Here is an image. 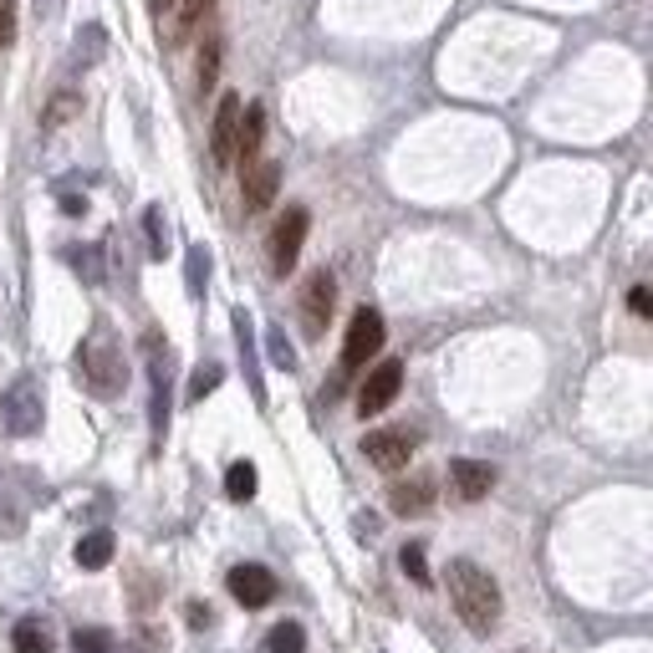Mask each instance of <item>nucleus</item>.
<instances>
[{
	"label": "nucleus",
	"mask_w": 653,
	"mask_h": 653,
	"mask_svg": "<svg viewBox=\"0 0 653 653\" xmlns=\"http://www.w3.org/2000/svg\"><path fill=\"white\" fill-rule=\"evenodd\" d=\"M449 597H455V612H460V623L476 633V639H485V633H495V623H501V587H495V577H490L485 566L476 562H449Z\"/></svg>",
	"instance_id": "nucleus-1"
},
{
	"label": "nucleus",
	"mask_w": 653,
	"mask_h": 653,
	"mask_svg": "<svg viewBox=\"0 0 653 653\" xmlns=\"http://www.w3.org/2000/svg\"><path fill=\"white\" fill-rule=\"evenodd\" d=\"M0 424H5L15 439H26V434L42 429V388H36V378H15L11 393H0Z\"/></svg>",
	"instance_id": "nucleus-2"
},
{
	"label": "nucleus",
	"mask_w": 653,
	"mask_h": 653,
	"mask_svg": "<svg viewBox=\"0 0 653 653\" xmlns=\"http://www.w3.org/2000/svg\"><path fill=\"white\" fill-rule=\"evenodd\" d=\"M383 337H388L383 317L373 312V307H357V312H353V326H347V342H342V368H347V373H353V368H368V357L383 353Z\"/></svg>",
	"instance_id": "nucleus-3"
},
{
	"label": "nucleus",
	"mask_w": 653,
	"mask_h": 653,
	"mask_svg": "<svg viewBox=\"0 0 653 653\" xmlns=\"http://www.w3.org/2000/svg\"><path fill=\"white\" fill-rule=\"evenodd\" d=\"M307 230H312V215L301 205H291L282 220H276V230H271V271H276V276H286V271L297 266L301 245H307Z\"/></svg>",
	"instance_id": "nucleus-4"
},
{
	"label": "nucleus",
	"mask_w": 653,
	"mask_h": 653,
	"mask_svg": "<svg viewBox=\"0 0 653 653\" xmlns=\"http://www.w3.org/2000/svg\"><path fill=\"white\" fill-rule=\"evenodd\" d=\"M399 388H403V363H399V357H383V363L363 378V388H357V414H363V419L383 414L388 403L399 399Z\"/></svg>",
	"instance_id": "nucleus-5"
},
{
	"label": "nucleus",
	"mask_w": 653,
	"mask_h": 653,
	"mask_svg": "<svg viewBox=\"0 0 653 653\" xmlns=\"http://www.w3.org/2000/svg\"><path fill=\"white\" fill-rule=\"evenodd\" d=\"M332 307H337V282H332V271H312L307 286H301V322L312 337H322L326 322H332Z\"/></svg>",
	"instance_id": "nucleus-6"
},
{
	"label": "nucleus",
	"mask_w": 653,
	"mask_h": 653,
	"mask_svg": "<svg viewBox=\"0 0 653 653\" xmlns=\"http://www.w3.org/2000/svg\"><path fill=\"white\" fill-rule=\"evenodd\" d=\"M414 449H419L414 429H373V434H363V455H368L378 470H403V465L414 460Z\"/></svg>",
	"instance_id": "nucleus-7"
},
{
	"label": "nucleus",
	"mask_w": 653,
	"mask_h": 653,
	"mask_svg": "<svg viewBox=\"0 0 653 653\" xmlns=\"http://www.w3.org/2000/svg\"><path fill=\"white\" fill-rule=\"evenodd\" d=\"M77 368H82V378H88L92 388H98V393H103V399H113V388H118V353H113V342L103 337V332H98V337L88 342V347H82V353H77Z\"/></svg>",
	"instance_id": "nucleus-8"
},
{
	"label": "nucleus",
	"mask_w": 653,
	"mask_h": 653,
	"mask_svg": "<svg viewBox=\"0 0 653 653\" xmlns=\"http://www.w3.org/2000/svg\"><path fill=\"white\" fill-rule=\"evenodd\" d=\"M230 597H236L240 608H266L271 597H276V577L261 562H240V566H230Z\"/></svg>",
	"instance_id": "nucleus-9"
},
{
	"label": "nucleus",
	"mask_w": 653,
	"mask_h": 653,
	"mask_svg": "<svg viewBox=\"0 0 653 653\" xmlns=\"http://www.w3.org/2000/svg\"><path fill=\"white\" fill-rule=\"evenodd\" d=\"M236 128H240V98L225 92L220 107H215V123H209V153H215V163L236 159Z\"/></svg>",
	"instance_id": "nucleus-10"
},
{
	"label": "nucleus",
	"mask_w": 653,
	"mask_h": 653,
	"mask_svg": "<svg viewBox=\"0 0 653 653\" xmlns=\"http://www.w3.org/2000/svg\"><path fill=\"white\" fill-rule=\"evenodd\" d=\"M449 485H455V495L460 501H485L490 495V485H495V470H490L485 460H455L449 465Z\"/></svg>",
	"instance_id": "nucleus-11"
},
{
	"label": "nucleus",
	"mask_w": 653,
	"mask_h": 653,
	"mask_svg": "<svg viewBox=\"0 0 653 653\" xmlns=\"http://www.w3.org/2000/svg\"><path fill=\"white\" fill-rule=\"evenodd\" d=\"M276 190H282V163H271V159L261 163V159H255L251 169H245V209H251V215L271 209Z\"/></svg>",
	"instance_id": "nucleus-12"
},
{
	"label": "nucleus",
	"mask_w": 653,
	"mask_h": 653,
	"mask_svg": "<svg viewBox=\"0 0 653 653\" xmlns=\"http://www.w3.org/2000/svg\"><path fill=\"white\" fill-rule=\"evenodd\" d=\"M434 505V480L429 476H414V480H399L388 490V511L393 516H424Z\"/></svg>",
	"instance_id": "nucleus-13"
},
{
	"label": "nucleus",
	"mask_w": 653,
	"mask_h": 653,
	"mask_svg": "<svg viewBox=\"0 0 653 653\" xmlns=\"http://www.w3.org/2000/svg\"><path fill=\"white\" fill-rule=\"evenodd\" d=\"M261 138H266V107L251 103V107H240V128H236V153L240 163L251 169L255 153H261Z\"/></svg>",
	"instance_id": "nucleus-14"
},
{
	"label": "nucleus",
	"mask_w": 653,
	"mask_h": 653,
	"mask_svg": "<svg viewBox=\"0 0 653 653\" xmlns=\"http://www.w3.org/2000/svg\"><path fill=\"white\" fill-rule=\"evenodd\" d=\"M149 378H153V434L163 439V429H169V353H153L149 357Z\"/></svg>",
	"instance_id": "nucleus-15"
},
{
	"label": "nucleus",
	"mask_w": 653,
	"mask_h": 653,
	"mask_svg": "<svg viewBox=\"0 0 653 653\" xmlns=\"http://www.w3.org/2000/svg\"><path fill=\"white\" fill-rule=\"evenodd\" d=\"M113 562V531H92L77 541V566H88V572H103Z\"/></svg>",
	"instance_id": "nucleus-16"
},
{
	"label": "nucleus",
	"mask_w": 653,
	"mask_h": 653,
	"mask_svg": "<svg viewBox=\"0 0 653 653\" xmlns=\"http://www.w3.org/2000/svg\"><path fill=\"white\" fill-rule=\"evenodd\" d=\"M255 485H261V480H255V465L251 460H236L230 470H225V495H230V501L245 505L255 495Z\"/></svg>",
	"instance_id": "nucleus-17"
},
{
	"label": "nucleus",
	"mask_w": 653,
	"mask_h": 653,
	"mask_svg": "<svg viewBox=\"0 0 653 653\" xmlns=\"http://www.w3.org/2000/svg\"><path fill=\"white\" fill-rule=\"evenodd\" d=\"M266 649L271 653H307V633H301V623H276Z\"/></svg>",
	"instance_id": "nucleus-18"
},
{
	"label": "nucleus",
	"mask_w": 653,
	"mask_h": 653,
	"mask_svg": "<svg viewBox=\"0 0 653 653\" xmlns=\"http://www.w3.org/2000/svg\"><path fill=\"white\" fill-rule=\"evenodd\" d=\"M11 643H15V653H51V643H46V633L36 628V618H21Z\"/></svg>",
	"instance_id": "nucleus-19"
},
{
	"label": "nucleus",
	"mask_w": 653,
	"mask_h": 653,
	"mask_svg": "<svg viewBox=\"0 0 653 653\" xmlns=\"http://www.w3.org/2000/svg\"><path fill=\"white\" fill-rule=\"evenodd\" d=\"M399 566H403V577H409V582L434 587V582H429V562H424V547H419V541H409V547L399 551Z\"/></svg>",
	"instance_id": "nucleus-20"
},
{
	"label": "nucleus",
	"mask_w": 653,
	"mask_h": 653,
	"mask_svg": "<svg viewBox=\"0 0 653 653\" xmlns=\"http://www.w3.org/2000/svg\"><path fill=\"white\" fill-rule=\"evenodd\" d=\"M72 653H113V633L107 628H77Z\"/></svg>",
	"instance_id": "nucleus-21"
},
{
	"label": "nucleus",
	"mask_w": 653,
	"mask_h": 653,
	"mask_svg": "<svg viewBox=\"0 0 653 653\" xmlns=\"http://www.w3.org/2000/svg\"><path fill=\"white\" fill-rule=\"evenodd\" d=\"M205 282H209V251H205V245H194V251H190V297H199Z\"/></svg>",
	"instance_id": "nucleus-22"
},
{
	"label": "nucleus",
	"mask_w": 653,
	"mask_h": 653,
	"mask_svg": "<svg viewBox=\"0 0 653 653\" xmlns=\"http://www.w3.org/2000/svg\"><path fill=\"white\" fill-rule=\"evenodd\" d=\"M215 77H220V42H209L205 51H199V92L215 88Z\"/></svg>",
	"instance_id": "nucleus-23"
},
{
	"label": "nucleus",
	"mask_w": 653,
	"mask_h": 653,
	"mask_svg": "<svg viewBox=\"0 0 653 653\" xmlns=\"http://www.w3.org/2000/svg\"><path fill=\"white\" fill-rule=\"evenodd\" d=\"M144 220H149V255H153V261H163V245H169V236H163V209L149 205Z\"/></svg>",
	"instance_id": "nucleus-24"
},
{
	"label": "nucleus",
	"mask_w": 653,
	"mask_h": 653,
	"mask_svg": "<svg viewBox=\"0 0 653 653\" xmlns=\"http://www.w3.org/2000/svg\"><path fill=\"white\" fill-rule=\"evenodd\" d=\"M220 378H225L220 363H209V368H199V373H194V383H190V399H205L209 388H220Z\"/></svg>",
	"instance_id": "nucleus-25"
},
{
	"label": "nucleus",
	"mask_w": 653,
	"mask_h": 653,
	"mask_svg": "<svg viewBox=\"0 0 653 653\" xmlns=\"http://www.w3.org/2000/svg\"><path fill=\"white\" fill-rule=\"evenodd\" d=\"M209 5H215V0H184V5H179V31L199 26V15H205Z\"/></svg>",
	"instance_id": "nucleus-26"
},
{
	"label": "nucleus",
	"mask_w": 653,
	"mask_h": 653,
	"mask_svg": "<svg viewBox=\"0 0 653 653\" xmlns=\"http://www.w3.org/2000/svg\"><path fill=\"white\" fill-rule=\"evenodd\" d=\"M271 357L282 363V368H291L297 357H291V347H286V337H282V326H271Z\"/></svg>",
	"instance_id": "nucleus-27"
},
{
	"label": "nucleus",
	"mask_w": 653,
	"mask_h": 653,
	"mask_svg": "<svg viewBox=\"0 0 653 653\" xmlns=\"http://www.w3.org/2000/svg\"><path fill=\"white\" fill-rule=\"evenodd\" d=\"M628 307H633V317H653V297H649V286H633V291H628Z\"/></svg>",
	"instance_id": "nucleus-28"
},
{
	"label": "nucleus",
	"mask_w": 653,
	"mask_h": 653,
	"mask_svg": "<svg viewBox=\"0 0 653 653\" xmlns=\"http://www.w3.org/2000/svg\"><path fill=\"white\" fill-rule=\"evenodd\" d=\"M72 98H57V103H51V113H46V128H57V123H67V118H72Z\"/></svg>",
	"instance_id": "nucleus-29"
},
{
	"label": "nucleus",
	"mask_w": 653,
	"mask_h": 653,
	"mask_svg": "<svg viewBox=\"0 0 653 653\" xmlns=\"http://www.w3.org/2000/svg\"><path fill=\"white\" fill-rule=\"evenodd\" d=\"M0 42H11V15L0 11Z\"/></svg>",
	"instance_id": "nucleus-30"
},
{
	"label": "nucleus",
	"mask_w": 653,
	"mask_h": 653,
	"mask_svg": "<svg viewBox=\"0 0 653 653\" xmlns=\"http://www.w3.org/2000/svg\"><path fill=\"white\" fill-rule=\"evenodd\" d=\"M153 5H169V0H153Z\"/></svg>",
	"instance_id": "nucleus-31"
}]
</instances>
